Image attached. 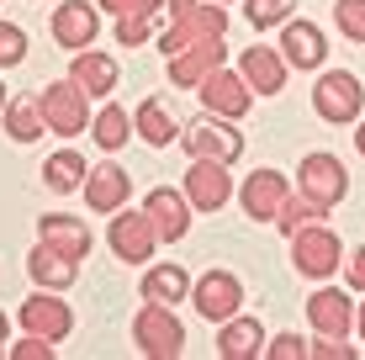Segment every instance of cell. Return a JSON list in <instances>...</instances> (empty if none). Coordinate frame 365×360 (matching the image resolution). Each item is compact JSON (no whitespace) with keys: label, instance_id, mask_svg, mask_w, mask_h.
<instances>
[{"label":"cell","instance_id":"cell-1","mask_svg":"<svg viewBox=\"0 0 365 360\" xmlns=\"http://www.w3.org/2000/svg\"><path fill=\"white\" fill-rule=\"evenodd\" d=\"M165 11H170V32H159V48L175 58L180 48H191L201 43V37H222V27H228V16H222V6L217 0H165Z\"/></svg>","mask_w":365,"mask_h":360},{"label":"cell","instance_id":"cell-2","mask_svg":"<svg viewBox=\"0 0 365 360\" xmlns=\"http://www.w3.org/2000/svg\"><path fill=\"white\" fill-rule=\"evenodd\" d=\"M312 111H318L323 122H334V128L360 122V111H365V85H360V74H349V69H323L318 85H312Z\"/></svg>","mask_w":365,"mask_h":360},{"label":"cell","instance_id":"cell-3","mask_svg":"<svg viewBox=\"0 0 365 360\" xmlns=\"http://www.w3.org/2000/svg\"><path fill=\"white\" fill-rule=\"evenodd\" d=\"M37 106H43L48 117V133H58V138H74V133H91V96L80 91L74 80H53L37 91Z\"/></svg>","mask_w":365,"mask_h":360},{"label":"cell","instance_id":"cell-4","mask_svg":"<svg viewBox=\"0 0 365 360\" xmlns=\"http://www.w3.org/2000/svg\"><path fill=\"white\" fill-rule=\"evenodd\" d=\"M133 344L148 360H175L185 350V329H180V318H175L165 302H143L138 318H133Z\"/></svg>","mask_w":365,"mask_h":360},{"label":"cell","instance_id":"cell-5","mask_svg":"<svg viewBox=\"0 0 365 360\" xmlns=\"http://www.w3.org/2000/svg\"><path fill=\"white\" fill-rule=\"evenodd\" d=\"M292 265L302 270L307 281H329L339 265H344V244L329 222H312V228L292 233Z\"/></svg>","mask_w":365,"mask_h":360},{"label":"cell","instance_id":"cell-6","mask_svg":"<svg viewBox=\"0 0 365 360\" xmlns=\"http://www.w3.org/2000/svg\"><path fill=\"white\" fill-rule=\"evenodd\" d=\"M106 244H111V254H117L122 265H143V259H154V250H159V228H154L148 212L117 207V212H111V228H106Z\"/></svg>","mask_w":365,"mask_h":360},{"label":"cell","instance_id":"cell-7","mask_svg":"<svg viewBox=\"0 0 365 360\" xmlns=\"http://www.w3.org/2000/svg\"><path fill=\"white\" fill-rule=\"evenodd\" d=\"M185 154L191 159H222V165H233L238 154H244V133H233L228 117H217V111H207L201 122H191V128L180 133Z\"/></svg>","mask_w":365,"mask_h":360},{"label":"cell","instance_id":"cell-8","mask_svg":"<svg viewBox=\"0 0 365 360\" xmlns=\"http://www.w3.org/2000/svg\"><path fill=\"white\" fill-rule=\"evenodd\" d=\"M191 307L207 324H228V318L244 307V281L233 270H207V276L191 287Z\"/></svg>","mask_w":365,"mask_h":360},{"label":"cell","instance_id":"cell-9","mask_svg":"<svg viewBox=\"0 0 365 360\" xmlns=\"http://www.w3.org/2000/svg\"><path fill=\"white\" fill-rule=\"evenodd\" d=\"M297 191L312 196L318 207H339L349 196V170L339 165L334 154H307L302 170H297Z\"/></svg>","mask_w":365,"mask_h":360},{"label":"cell","instance_id":"cell-10","mask_svg":"<svg viewBox=\"0 0 365 360\" xmlns=\"http://www.w3.org/2000/svg\"><path fill=\"white\" fill-rule=\"evenodd\" d=\"M185 202L196 207V212H222V207L233 202V175L222 159H191V170H185Z\"/></svg>","mask_w":365,"mask_h":360},{"label":"cell","instance_id":"cell-11","mask_svg":"<svg viewBox=\"0 0 365 360\" xmlns=\"http://www.w3.org/2000/svg\"><path fill=\"white\" fill-rule=\"evenodd\" d=\"M21 329H27V334H37V339H69V334H74V307L64 302V297H53V287H48V292H32L27 297V302H21Z\"/></svg>","mask_w":365,"mask_h":360},{"label":"cell","instance_id":"cell-12","mask_svg":"<svg viewBox=\"0 0 365 360\" xmlns=\"http://www.w3.org/2000/svg\"><path fill=\"white\" fill-rule=\"evenodd\" d=\"M196 96H201V106L207 111H217V117H249V106H255V91H249V80L244 74H228V69H212L207 80L196 85Z\"/></svg>","mask_w":365,"mask_h":360},{"label":"cell","instance_id":"cell-13","mask_svg":"<svg viewBox=\"0 0 365 360\" xmlns=\"http://www.w3.org/2000/svg\"><path fill=\"white\" fill-rule=\"evenodd\" d=\"M286 53L281 48H270V43H255V48H244L238 53V74L249 80V91L255 96H281L286 91Z\"/></svg>","mask_w":365,"mask_h":360},{"label":"cell","instance_id":"cell-14","mask_svg":"<svg viewBox=\"0 0 365 360\" xmlns=\"http://www.w3.org/2000/svg\"><path fill=\"white\" fill-rule=\"evenodd\" d=\"M96 32H101V6L96 0H64V6L53 11V43L69 48V53L91 48Z\"/></svg>","mask_w":365,"mask_h":360},{"label":"cell","instance_id":"cell-15","mask_svg":"<svg viewBox=\"0 0 365 360\" xmlns=\"http://www.w3.org/2000/svg\"><path fill=\"white\" fill-rule=\"evenodd\" d=\"M286 53V64L292 69H323V58H329V37H323V27H312V21H281V43H275Z\"/></svg>","mask_w":365,"mask_h":360},{"label":"cell","instance_id":"cell-16","mask_svg":"<svg viewBox=\"0 0 365 360\" xmlns=\"http://www.w3.org/2000/svg\"><path fill=\"white\" fill-rule=\"evenodd\" d=\"M286 196H292V180H286L281 170H255V175L244 180V191H238V202H244V217L275 222V212H281Z\"/></svg>","mask_w":365,"mask_h":360},{"label":"cell","instance_id":"cell-17","mask_svg":"<svg viewBox=\"0 0 365 360\" xmlns=\"http://www.w3.org/2000/svg\"><path fill=\"white\" fill-rule=\"evenodd\" d=\"M222 58H228V48H222V37H201V43L180 48V53L170 58V80L180 85V91H196V85L207 80L212 69H222Z\"/></svg>","mask_w":365,"mask_h":360},{"label":"cell","instance_id":"cell-18","mask_svg":"<svg viewBox=\"0 0 365 360\" xmlns=\"http://www.w3.org/2000/svg\"><path fill=\"white\" fill-rule=\"evenodd\" d=\"M307 324L312 334H329V339H344L355 329V302H349L339 287H318L307 297Z\"/></svg>","mask_w":365,"mask_h":360},{"label":"cell","instance_id":"cell-19","mask_svg":"<svg viewBox=\"0 0 365 360\" xmlns=\"http://www.w3.org/2000/svg\"><path fill=\"white\" fill-rule=\"evenodd\" d=\"M143 212L154 217V228H159L165 244H180L185 228H191V202H185V191H170V185H154V191L143 196Z\"/></svg>","mask_w":365,"mask_h":360},{"label":"cell","instance_id":"cell-20","mask_svg":"<svg viewBox=\"0 0 365 360\" xmlns=\"http://www.w3.org/2000/svg\"><path fill=\"white\" fill-rule=\"evenodd\" d=\"M128 196H133V180L122 175V165H96L85 175V207L91 212H117V207H128Z\"/></svg>","mask_w":365,"mask_h":360},{"label":"cell","instance_id":"cell-21","mask_svg":"<svg viewBox=\"0 0 365 360\" xmlns=\"http://www.w3.org/2000/svg\"><path fill=\"white\" fill-rule=\"evenodd\" d=\"M37 239L43 244H53V250H64L74 259H85L91 254V228H85V217H69V212H48L43 222H37Z\"/></svg>","mask_w":365,"mask_h":360},{"label":"cell","instance_id":"cell-22","mask_svg":"<svg viewBox=\"0 0 365 360\" xmlns=\"http://www.w3.org/2000/svg\"><path fill=\"white\" fill-rule=\"evenodd\" d=\"M217 355L222 360H255V355H265V329H259V318L233 313L228 324H222V334H217Z\"/></svg>","mask_w":365,"mask_h":360},{"label":"cell","instance_id":"cell-23","mask_svg":"<svg viewBox=\"0 0 365 360\" xmlns=\"http://www.w3.org/2000/svg\"><path fill=\"white\" fill-rule=\"evenodd\" d=\"M27 270H32V281H37V287L64 292V287H74V276H80V259L37 239V250H32V259H27Z\"/></svg>","mask_w":365,"mask_h":360},{"label":"cell","instance_id":"cell-24","mask_svg":"<svg viewBox=\"0 0 365 360\" xmlns=\"http://www.w3.org/2000/svg\"><path fill=\"white\" fill-rule=\"evenodd\" d=\"M69 80L80 85L85 96H111V91H117V58L80 48V53H74V64H69Z\"/></svg>","mask_w":365,"mask_h":360},{"label":"cell","instance_id":"cell-25","mask_svg":"<svg viewBox=\"0 0 365 360\" xmlns=\"http://www.w3.org/2000/svg\"><path fill=\"white\" fill-rule=\"evenodd\" d=\"M133 122H138V138L154 143V148L180 143V122L170 117V106H165V101H143V106L133 111Z\"/></svg>","mask_w":365,"mask_h":360},{"label":"cell","instance_id":"cell-26","mask_svg":"<svg viewBox=\"0 0 365 360\" xmlns=\"http://www.w3.org/2000/svg\"><path fill=\"white\" fill-rule=\"evenodd\" d=\"M6 133L16 143H37L48 133V117H43V106H37V96H16V101H6Z\"/></svg>","mask_w":365,"mask_h":360},{"label":"cell","instance_id":"cell-27","mask_svg":"<svg viewBox=\"0 0 365 360\" xmlns=\"http://www.w3.org/2000/svg\"><path fill=\"white\" fill-rule=\"evenodd\" d=\"M185 292H191V276H185L180 265H154V270H143V302H185Z\"/></svg>","mask_w":365,"mask_h":360},{"label":"cell","instance_id":"cell-28","mask_svg":"<svg viewBox=\"0 0 365 360\" xmlns=\"http://www.w3.org/2000/svg\"><path fill=\"white\" fill-rule=\"evenodd\" d=\"M165 11V0H133L128 11L117 16V43L122 48H143L148 32H154V16Z\"/></svg>","mask_w":365,"mask_h":360},{"label":"cell","instance_id":"cell-29","mask_svg":"<svg viewBox=\"0 0 365 360\" xmlns=\"http://www.w3.org/2000/svg\"><path fill=\"white\" fill-rule=\"evenodd\" d=\"M91 133H96V143L106 148V154H117V148H122V143H128L133 133H138V122H133V117H128V111H122L117 101H106V106H101L96 117H91Z\"/></svg>","mask_w":365,"mask_h":360},{"label":"cell","instance_id":"cell-30","mask_svg":"<svg viewBox=\"0 0 365 360\" xmlns=\"http://www.w3.org/2000/svg\"><path fill=\"white\" fill-rule=\"evenodd\" d=\"M85 175H91V165H85V159L74 154V148H64V154H53V159L43 165V185H48V191H58V196L80 191Z\"/></svg>","mask_w":365,"mask_h":360},{"label":"cell","instance_id":"cell-31","mask_svg":"<svg viewBox=\"0 0 365 360\" xmlns=\"http://www.w3.org/2000/svg\"><path fill=\"white\" fill-rule=\"evenodd\" d=\"M323 212H329V207H318L312 196H302V191H297V196H286V202H281V212H275V228L292 239V233L312 228V222H323Z\"/></svg>","mask_w":365,"mask_h":360},{"label":"cell","instance_id":"cell-32","mask_svg":"<svg viewBox=\"0 0 365 360\" xmlns=\"http://www.w3.org/2000/svg\"><path fill=\"white\" fill-rule=\"evenodd\" d=\"M292 6L297 0H249V27L255 32H270V27H281V21H292Z\"/></svg>","mask_w":365,"mask_h":360},{"label":"cell","instance_id":"cell-33","mask_svg":"<svg viewBox=\"0 0 365 360\" xmlns=\"http://www.w3.org/2000/svg\"><path fill=\"white\" fill-rule=\"evenodd\" d=\"M334 27L349 43H365V0H334Z\"/></svg>","mask_w":365,"mask_h":360},{"label":"cell","instance_id":"cell-34","mask_svg":"<svg viewBox=\"0 0 365 360\" xmlns=\"http://www.w3.org/2000/svg\"><path fill=\"white\" fill-rule=\"evenodd\" d=\"M21 58H27V32L16 21H0V69L21 64Z\"/></svg>","mask_w":365,"mask_h":360},{"label":"cell","instance_id":"cell-35","mask_svg":"<svg viewBox=\"0 0 365 360\" xmlns=\"http://www.w3.org/2000/svg\"><path fill=\"white\" fill-rule=\"evenodd\" d=\"M265 355L270 360H307V339L302 334H281L275 344H265Z\"/></svg>","mask_w":365,"mask_h":360},{"label":"cell","instance_id":"cell-36","mask_svg":"<svg viewBox=\"0 0 365 360\" xmlns=\"http://www.w3.org/2000/svg\"><path fill=\"white\" fill-rule=\"evenodd\" d=\"M307 355L312 360H355V350H349L344 339H329V334H318V339L307 344Z\"/></svg>","mask_w":365,"mask_h":360},{"label":"cell","instance_id":"cell-37","mask_svg":"<svg viewBox=\"0 0 365 360\" xmlns=\"http://www.w3.org/2000/svg\"><path fill=\"white\" fill-rule=\"evenodd\" d=\"M11 360H53V339H37V334H27V339L11 350Z\"/></svg>","mask_w":365,"mask_h":360},{"label":"cell","instance_id":"cell-38","mask_svg":"<svg viewBox=\"0 0 365 360\" xmlns=\"http://www.w3.org/2000/svg\"><path fill=\"white\" fill-rule=\"evenodd\" d=\"M344 276H349V287H355V292L365 297V244H360V250L344 259Z\"/></svg>","mask_w":365,"mask_h":360},{"label":"cell","instance_id":"cell-39","mask_svg":"<svg viewBox=\"0 0 365 360\" xmlns=\"http://www.w3.org/2000/svg\"><path fill=\"white\" fill-rule=\"evenodd\" d=\"M96 6H101V11H111V16H122V11H128L133 0H96Z\"/></svg>","mask_w":365,"mask_h":360},{"label":"cell","instance_id":"cell-40","mask_svg":"<svg viewBox=\"0 0 365 360\" xmlns=\"http://www.w3.org/2000/svg\"><path fill=\"white\" fill-rule=\"evenodd\" d=\"M355 329H360V339H365V302L355 307Z\"/></svg>","mask_w":365,"mask_h":360},{"label":"cell","instance_id":"cell-41","mask_svg":"<svg viewBox=\"0 0 365 360\" xmlns=\"http://www.w3.org/2000/svg\"><path fill=\"white\" fill-rule=\"evenodd\" d=\"M355 148H360V154H365V122H360V128H355Z\"/></svg>","mask_w":365,"mask_h":360},{"label":"cell","instance_id":"cell-42","mask_svg":"<svg viewBox=\"0 0 365 360\" xmlns=\"http://www.w3.org/2000/svg\"><path fill=\"white\" fill-rule=\"evenodd\" d=\"M6 329H11V324H6V313H0V350H6Z\"/></svg>","mask_w":365,"mask_h":360},{"label":"cell","instance_id":"cell-43","mask_svg":"<svg viewBox=\"0 0 365 360\" xmlns=\"http://www.w3.org/2000/svg\"><path fill=\"white\" fill-rule=\"evenodd\" d=\"M0 111H6V85H0Z\"/></svg>","mask_w":365,"mask_h":360},{"label":"cell","instance_id":"cell-44","mask_svg":"<svg viewBox=\"0 0 365 360\" xmlns=\"http://www.w3.org/2000/svg\"><path fill=\"white\" fill-rule=\"evenodd\" d=\"M217 6H228V0H217Z\"/></svg>","mask_w":365,"mask_h":360}]
</instances>
